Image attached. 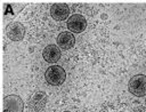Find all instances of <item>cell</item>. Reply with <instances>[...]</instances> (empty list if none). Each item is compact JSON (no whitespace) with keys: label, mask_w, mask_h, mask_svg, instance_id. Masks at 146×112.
Instances as JSON below:
<instances>
[{"label":"cell","mask_w":146,"mask_h":112,"mask_svg":"<svg viewBox=\"0 0 146 112\" xmlns=\"http://www.w3.org/2000/svg\"><path fill=\"white\" fill-rule=\"evenodd\" d=\"M44 79H46L47 83H49L51 86H60L64 83V81L66 79V72L62 66L52 65L46 70Z\"/></svg>","instance_id":"6da1fadb"},{"label":"cell","mask_w":146,"mask_h":112,"mask_svg":"<svg viewBox=\"0 0 146 112\" xmlns=\"http://www.w3.org/2000/svg\"><path fill=\"white\" fill-rule=\"evenodd\" d=\"M129 93L137 96L143 97L146 95V75L145 74H136L130 78L128 83Z\"/></svg>","instance_id":"7a4b0ae2"},{"label":"cell","mask_w":146,"mask_h":112,"mask_svg":"<svg viewBox=\"0 0 146 112\" xmlns=\"http://www.w3.org/2000/svg\"><path fill=\"white\" fill-rule=\"evenodd\" d=\"M24 102L21 96L10 94L3 98V112H23Z\"/></svg>","instance_id":"3957f363"},{"label":"cell","mask_w":146,"mask_h":112,"mask_svg":"<svg viewBox=\"0 0 146 112\" xmlns=\"http://www.w3.org/2000/svg\"><path fill=\"white\" fill-rule=\"evenodd\" d=\"M66 25L71 33H81L87 27V19L81 14H73L68 17Z\"/></svg>","instance_id":"277c9868"},{"label":"cell","mask_w":146,"mask_h":112,"mask_svg":"<svg viewBox=\"0 0 146 112\" xmlns=\"http://www.w3.org/2000/svg\"><path fill=\"white\" fill-rule=\"evenodd\" d=\"M6 35L11 41H21L25 35V27L19 22H13L6 27Z\"/></svg>","instance_id":"5b68a950"},{"label":"cell","mask_w":146,"mask_h":112,"mask_svg":"<svg viewBox=\"0 0 146 112\" xmlns=\"http://www.w3.org/2000/svg\"><path fill=\"white\" fill-rule=\"evenodd\" d=\"M50 16L55 21H65L70 16V7L66 3H54L50 7Z\"/></svg>","instance_id":"8992f818"},{"label":"cell","mask_w":146,"mask_h":112,"mask_svg":"<svg viewBox=\"0 0 146 112\" xmlns=\"http://www.w3.org/2000/svg\"><path fill=\"white\" fill-rule=\"evenodd\" d=\"M46 104H47V95L43 91H36L35 94H33L29 102L31 110L34 112L42 111L44 109Z\"/></svg>","instance_id":"52a82bcc"},{"label":"cell","mask_w":146,"mask_h":112,"mask_svg":"<svg viewBox=\"0 0 146 112\" xmlns=\"http://www.w3.org/2000/svg\"><path fill=\"white\" fill-rule=\"evenodd\" d=\"M62 56V53H60V49L58 46L56 45H48L43 51H42V57L43 59L47 62V63H50V64H54L56 63Z\"/></svg>","instance_id":"ba28073f"},{"label":"cell","mask_w":146,"mask_h":112,"mask_svg":"<svg viewBox=\"0 0 146 112\" xmlns=\"http://www.w3.org/2000/svg\"><path fill=\"white\" fill-rule=\"evenodd\" d=\"M75 45V38L71 32H60L57 35V46L64 50L73 48Z\"/></svg>","instance_id":"9c48e42d"},{"label":"cell","mask_w":146,"mask_h":112,"mask_svg":"<svg viewBox=\"0 0 146 112\" xmlns=\"http://www.w3.org/2000/svg\"><path fill=\"white\" fill-rule=\"evenodd\" d=\"M64 112H70V111H64Z\"/></svg>","instance_id":"30bf717a"}]
</instances>
